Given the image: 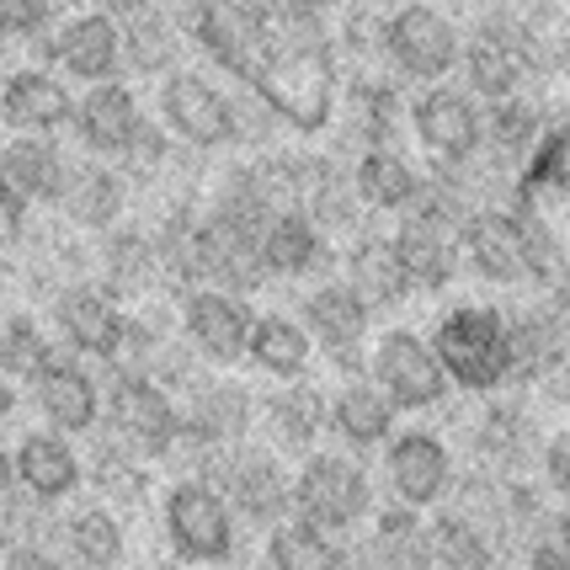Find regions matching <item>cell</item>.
I'll use <instances>...</instances> for the list:
<instances>
[{
    "label": "cell",
    "instance_id": "obj_1",
    "mask_svg": "<svg viewBox=\"0 0 570 570\" xmlns=\"http://www.w3.org/2000/svg\"><path fill=\"white\" fill-rule=\"evenodd\" d=\"M101 432L118 438L128 453H139L145 464H155L181 438L176 395L139 368H107V379H101Z\"/></svg>",
    "mask_w": 570,
    "mask_h": 570
},
{
    "label": "cell",
    "instance_id": "obj_2",
    "mask_svg": "<svg viewBox=\"0 0 570 570\" xmlns=\"http://www.w3.org/2000/svg\"><path fill=\"white\" fill-rule=\"evenodd\" d=\"M432 347H438V357H443L448 384H464V390H474V395L501 390L507 373H512V363H518L512 325H507L501 309H485V304L453 309V315L438 325Z\"/></svg>",
    "mask_w": 570,
    "mask_h": 570
},
{
    "label": "cell",
    "instance_id": "obj_3",
    "mask_svg": "<svg viewBox=\"0 0 570 570\" xmlns=\"http://www.w3.org/2000/svg\"><path fill=\"white\" fill-rule=\"evenodd\" d=\"M160 528H166V544L181 566H229L235 560L240 522L214 480H198V474L171 480V491L160 501Z\"/></svg>",
    "mask_w": 570,
    "mask_h": 570
},
{
    "label": "cell",
    "instance_id": "obj_4",
    "mask_svg": "<svg viewBox=\"0 0 570 570\" xmlns=\"http://www.w3.org/2000/svg\"><path fill=\"white\" fill-rule=\"evenodd\" d=\"M208 480L219 485V497L229 501L235 522H250V528H277L283 518H294V474L283 470L273 448L262 443H235L219 448Z\"/></svg>",
    "mask_w": 570,
    "mask_h": 570
},
{
    "label": "cell",
    "instance_id": "obj_5",
    "mask_svg": "<svg viewBox=\"0 0 570 570\" xmlns=\"http://www.w3.org/2000/svg\"><path fill=\"white\" fill-rule=\"evenodd\" d=\"M373 512V480L347 453H304L294 474V518L325 533H347Z\"/></svg>",
    "mask_w": 570,
    "mask_h": 570
},
{
    "label": "cell",
    "instance_id": "obj_6",
    "mask_svg": "<svg viewBox=\"0 0 570 570\" xmlns=\"http://www.w3.org/2000/svg\"><path fill=\"white\" fill-rule=\"evenodd\" d=\"M32 65H49L75 86L124 80V27L107 11H70L43 43H32Z\"/></svg>",
    "mask_w": 570,
    "mask_h": 570
},
{
    "label": "cell",
    "instance_id": "obj_7",
    "mask_svg": "<svg viewBox=\"0 0 570 570\" xmlns=\"http://www.w3.org/2000/svg\"><path fill=\"white\" fill-rule=\"evenodd\" d=\"M49 331L53 342L86 363H118L128 331V304H118L112 294H101L91 277L65 283L59 294H49Z\"/></svg>",
    "mask_w": 570,
    "mask_h": 570
},
{
    "label": "cell",
    "instance_id": "obj_8",
    "mask_svg": "<svg viewBox=\"0 0 570 570\" xmlns=\"http://www.w3.org/2000/svg\"><path fill=\"white\" fill-rule=\"evenodd\" d=\"M160 128L187 149H229L235 145V97L203 70H171L155 97Z\"/></svg>",
    "mask_w": 570,
    "mask_h": 570
},
{
    "label": "cell",
    "instance_id": "obj_9",
    "mask_svg": "<svg viewBox=\"0 0 570 570\" xmlns=\"http://www.w3.org/2000/svg\"><path fill=\"white\" fill-rule=\"evenodd\" d=\"M368 379L384 390V400L395 411H432V405L448 400V368L438 347L416 331H400V325L373 342Z\"/></svg>",
    "mask_w": 570,
    "mask_h": 570
},
{
    "label": "cell",
    "instance_id": "obj_10",
    "mask_svg": "<svg viewBox=\"0 0 570 570\" xmlns=\"http://www.w3.org/2000/svg\"><path fill=\"white\" fill-rule=\"evenodd\" d=\"M250 321H256V309L240 294H224V288H187L176 298V325L208 368L246 363Z\"/></svg>",
    "mask_w": 570,
    "mask_h": 570
},
{
    "label": "cell",
    "instance_id": "obj_11",
    "mask_svg": "<svg viewBox=\"0 0 570 570\" xmlns=\"http://www.w3.org/2000/svg\"><path fill=\"white\" fill-rule=\"evenodd\" d=\"M384 59L395 65L400 75H411V80H443L453 65H459V27L448 22L438 6H422V0H405L395 17L384 22Z\"/></svg>",
    "mask_w": 570,
    "mask_h": 570
},
{
    "label": "cell",
    "instance_id": "obj_12",
    "mask_svg": "<svg viewBox=\"0 0 570 570\" xmlns=\"http://www.w3.org/2000/svg\"><path fill=\"white\" fill-rule=\"evenodd\" d=\"M176 411H181V438L208 448H235L256 432V395L240 379H224L208 368L176 395Z\"/></svg>",
    "mask_w": 570,
    "mask_h": 570
},
{
    "label": "cell",
    "instance_id": "obj_13",
    "mask_svg": "<svg viewBox=\"0 0 570 570\" xmlns=\"http://www.w3.org/2000/svg\"><path fill=\"white\" fill-rule=\"evenodd\" d=\"M27 400L43 416V426L65 432V438H91L101 426V379L75 352H59L49 368L27 384Z\"/></svg>",
    "mask_w": 570,
    "mask_h": 570
},
{
    "label": "cell",
    "instance_id": "obj_14",
    "mask_svg": "<svg viewBox=\"0 0 570 570\" xmlns=\"http://www.w3.org/2000/svg\"><path fill=\"white\" fill-rule=\"evenodd\" d=\"M91 283H97L101 294H112L118 304H139L155 288H166L155 229H145V224H112V229H101L97 246H91Z\"/></svg>",
    "mask_w": 570,
    "mask_h": 570
},
{
    "label": "cell",
    "instance_id": "obj_15",
    "mask_svg": "<svg viewBox=\"0 0 570 570\" xmlns=\"http://www.w3.org/2000/svg\"><path fill=\"white\" fill-rule=\"evenodd\" d=\"M70 112H75L70 80L49 70V65H17V70L0 75V128L6 134L59 139V134H70Z\"/></svg>",
    "mask_w": 570,
    "mask_h": 570
},
{
    "label": "cell",
    "instance_id": "obj_16",
    "mask_svg": "<svg viewBox=\"0 0 570 570\" xmlns=\"http://www.w3.org/2000/svg\"><path fill=\"white\" fill-rule=\"evenodd\" d=\"M128 176L112 166V160H97V155H70V171H65V187L53 198V214L80 229V235H101L112 224H124L128 214Z\"/></svg>",
    "mask_w": 570,
    "mask_h": 570
},
{
    "label": "cell",
    "instance_id": "obj_17",
    "mask_svg": "<svg viewBox=\"0 0 570 570\" xmlns=\"http://www.w3.org/2000/svg\"><path fill=\"white\" fill-rule=\"evenodd\" d=\"M411 128L438 160H474L485 145V107L470 86H432L411 107Z\"/></svg>",
    "mask_w": 570,
    "mask_h": 570
},
{
    "label": "cell",
    "instance_id": "obj_18",
    "mask_svg": "<svg viewBox=\"0 0 570 570\" xmlns=\"http://www.w3.org/2000/svg\"><path fill=\"white\" fill-rule=\"evenodd\" d=\"M11 459H17V491L43 501V507H65L86 485V453L75 448V438L53 432V426L22 432L17 448H11Z\"/></svg>",
    "mask_w": 570,
    "mask_h": 570
},
{
    "label": "cell",
    "instance_id": "obj_19",
    "mask_svg": "<svg viewBox=\"0 0 570 570\" xmlns=\"http://www.w3.org/2000/svg\"><path fill=\"white\" fill-rule=\"evenodd\" d=\"M145 128V107L134 97L128 80H101V86H80L75 97V112H70V134L75 145L97 160H118L134 134Z\"/></svg>",
    "mask_w": 570,
    "mask_h": 570
},
{
    "label": "cell",
    "instance_id": "obj_20",
    "mask_svg": "<svg viewBox=\"0 0 570 570\" xmlns=\"http://www.w3.org/2000/svg\"><path fill=\"white\" fill-rule=\"evenodd\" d=\"M384 480H390V491H395L405 507H432V501L448 497V485H453V459H448V448L438 432H422V426H411V432H395L390 443H384Z\"/></svg>",
    "mask_w": 570,
    "mask_h": 570
},
{
    "label": "cell",
    "instance_id": "obj_21",
    "mask_svg": "<svg viewBox=\"0 0 570 570\" xmlns=\"http://www.w3.org/2000/svg\"><path fill=\"white\" fill-rule=\"evenodd\" d=\"M298 325L309 331V342H321L331 352V363L352 368V357L368 342L373 309L363 304V294L352 283H321L315 294L298 304Z\"/></svg>",
    "mask_w": 570,
    "mask_h": 570
},
{
    "label": "cell",
    "instance_id": "obj_22",
    "mask_svg": "<svg viewBox=\"0 0 570 570\" xmlns=\"http://www.w3.org/2000/svg\"><path fill=\"white\" fill-rule=\"evenodd\" d=\"M256 426H262L273 453H309L315 438L331 426V400L315 384L288 379V384H277L273 395L256 400Z\"/></svg>",
    "mask_w": 570,
    "mask_h": 570
},
{
    "label": "cell",
    "instance_id": "obj_23",
    "mask_svg": "<svg viewBox=\"0 0 570 570\" xmlns=\"http://www.w3.org/2000/svg\"><path fill=\"white\" fill-rule=\"evenodd\" d=\"M53 549L70 560V570H118L128 560L124 518L107 501H75L59 512Z\"/></svg>",
    "mask_w": 570,
    "mask_h": 570
},
{
    "label": "cell",
    "instance_id": "obj_24",
    "mask_svg": "<svg viewBox=\"0 0 570 570\" xmlns=\"http://www.w3.org/2000/svg\"><path fill=\"white\" fill-rule=\"evenodd\" d=\"M65 171H70V155L59 139H43V134H6L0 139V181L27 208H53Z\"/></svg>",
    "mask_w": 570,
    "mask_h": 570
},
{
    "label": "cell",
    "instance_id": "obj_25",
    "mask_svg": "<svg viewBox=\"0 0 570 570\" xmlns=\"http://www.w3.org/2000/svg\"><path fill=\"white\" fill-rule=\"evenodd\" d=\"M124 27V75L139 80H166L171 70H181V43L187 32L176 22L171 6H149L139 17H128Z\"/></svg>",
    "mask_w": 570,
    "mask_h": 570
},
{
    "label": "cell",
    "instance_id": "obj_26",
    "mask_svg": "<svg viewBox=\"0 0 570 570\" xmlns=\"http://www.w3.org/2000/svg\"><path fill=\"white\" fill-rule=\"evenodd\" d=\"M395 256L405 267V277H411V288H443L453 277V267H459V246L448 235V219L432 214V208H416L395 229Z\"/></svg>",
    "mask_w": 570,
    "mask_h": 570
},
{
    "label": "cell",
    "instance_id": "obj_27",
    "mask_svg": "<svg viewBox=\"0 0 570 570\" xmlns=\"http://www.w3.org/2000/svg\"><path fill=\"white\" fill-rule=\"evenodd\" d=\"M331 432L352 448V453H373L395 438V405L373 379H347L331 395Z\"/></svg>",
    "mask_w": 570,
    "mask_h": 570
},
{
    "label": "cell",
    "instance_id": "obj_28",
    "mask_svg": "<svg viewBox=\"0 0 570 570\" xmlns=\"http://www.w3.org/2000/svg\"><path fill=\"white\" fill-rule=\"evenodd\" d=\"M464 59V86H470L480 101H507L518 97V80H522V49H518V32L507 27H480L470 43L459 49Z\"/></svg>",
    "mask_w": 570,
    "mask_h": 570
},
{
    "label": "cell",
    "instance_id": "obj_29",
    "mask_svg": "<svg viewBox=\"0 0 570 570\" xmlns=\"http://www.w3.org/2000/svg\"><path fill=\"white\" fill-rule=\"evenodd\" d=\"M459 240H464V256L480 277H491V283H522L528 277L518 219H507L497 208H480L459 224Z\"/></svg>",
    "mask_w": 570,
    "mask_h": 570
},
{
    "label": "cell",
    "instance_id": "obj_30",
    "mask_svg": "<svg viewBox=\"0 0 570 570\" xmlns=\"http://www.w3.org/2000/svg\"><path fill=\"white\" fill-rule=\"evenodd\" d=\"M262 262L267 277H309L325 262V229L304 208H277L262 229Z\"/></svg>",
    "mask_w": 570,
    "mask_h": 570
},
{
    "label": "cell",
    "instance_id": "obj_31",
    "mask_svg": "<svg viewBox=\"0 0 570 570\" xmlns=\"http://www.w3.org/2000/svg\"><path fill=\"white\" fill-rule=\"evenodd\" d=\"M352 187H357V198L363 208H379V214H400V208H416L422 203V176L416 166L390 145H368L363 149V160H357V171H352Z\"/></svg>",
    "mask_w": 570,
    "mask_h": 570
},
{
    "label": "cell",
    "instance_id": "obj_32",
    "mask_svg": "<svg viewBox=\"0 0 570 570\" xmlns=\"http://www.w3.org/2000/svg\"><path fill=\"white\" fill-rule=\"evenodd\" d=\"M309 352H315V342H309V331H304L294 315H277V309H267V315H256V321H250L246 363L256 373H267V379H277V384L304 379V368H309Z\"/></svg>",
    "mask_w": 570,
    "mask_h": 570
},
{
    "label": "cell",
    "instance_id": "obj_33",
    "mask_svg": "<svg viewBox=\"0 0 570 570\" xmlns=\"http://www.w3.org/2000/svg\"><path fill=\"white\" fill-rule=\"evenodd\" d=\"M59 342H53L49 321H38L32 309H17V304H6L0 309V373L11 379V384H32L38 373L49 368L53 357H59Z\"/></svg>",
    "mask_w": 570,
    "mask_h": 570
},
{
    "label": "cell",
    "instance_id": "obj_34",
    "mask_svg": "<svg viewBox=\"0 0 570 570\" xmlns=\"http://www.w3.org/2000/svg\"><path fill=\"white\" fill-rule=\"evenodd\" d=\"M368 560L379 570H426L432 566V528L416 507H384L368 533Z\"/></svg>",
    "mask_w": 570,
    "mask_h": 570
},
{
    "label": "cell",
    "instance_id": "obj_35",
    "mask_svg": "<svg viewBox=\"0 0 570 570\" xmlns=\"http://www.w3.org/2000/svg\"><path fill=\"white\" fill-rule=\"evenodd\" d=\"M267 570H352V554L304 518H283L267 528Z\"/></svg>",
    "mask_w": 570,
    "mask_h": 570
},
{
    "label": "cell",
    "instance_id": "obj_36",
    "mask_svg": "<svg viewBox=\"0 0 570 570\" xmlns=\"http://www.w3.org/2000/svg\"><path fill=\"white\" fill-rule=\"evenodd\" d=\"M347 283L363 294L368 309H390V304H400V298L411 294V277H405V267H400L395 240H379V235H368V240L352 246Z\"/></svg>",
    "mask_w": 570,
    "mask_h": 570
},
{
    "label": "cell",
    "instance_id": "obj_37",
    "mask_svg": "<svg viewBox=\"0 0 570 570\" xmlns=\"http://www.w3.org/2000/svg\"><path fill=\"white\" fill-rule=\"evenodd\" d=\"M432 528V566L443 570H491L497 566V544L491 533L464 512H443V518L426 522Z\"/></svg>",
    "mask_w": 570,
    "mask_h": 570
},
{
    "label": "cell",
    "instance_id": "obj_38",
    "mask_svg": "<svg viewBox=\"0 0 570 570\" xmlns=\"http://www.w3.org/2000/svg\"><path fill=\"white\" fill-rule=\"evenodd\" d=\"M70 17V0H0V32L6 43H43L53 27Z\"/></svg>",
    "mask_w": 570,
    "mask_h": 570
},
{
    "label": "cell",
    "instance_id": "obj_39",
    "mask_svg": "<svg viewBox=\"0 0 570 570\" xmlns=\"http://www.w3.org/2000/svg\"><path fill=\"white\" fill-rule=\"evenodd\" d=\"M27 229H32V208H27L6 181H0V256L6 250H17L27 240Z\"/></svg>",
    "mask_w": 570,
    "mask_h": 570
},
{
    "label": "cell",
    "instance_id": "obj_40",
    "mask_svg": "<svg viewBox=\"0 0 570 570\" xmlns=\"http://www.w3.org/2000/svg\"><path fill=\"white\" fill-rule=\"evenodd\" d=\"M0 566L6 570H70V560L53 544H0Z\"/></svg>",
    "mask_w": 570,
    "mask_h": 570
},
{
    "label": "cell",
    "instance_id": "obj_41",
    "mask_svg": "<svg viewBox=\"0 0 570 570\" xmlns=\"http://www.w3.org/2000/svg\"><path fill=\"white\" fill-rule=\"evenodd\" d=\"M539 470H544L549 491L570 497V432H560V438H549V443L539 448Z\"/></svg>",
    "mask_w": 570,
    "mask_h": 570
},
{
    "label": "cell",
    "instance_id": "obj_42",
    "mask_svg": "<svg viewBox=\"0 0 570 570\" xmlns=\"http://www.w3.org/2000/svg\"><path fill=\"white\" fill-rule=\"evenodd\" d=\"M528 570H570V554L560 544H533V554H528Z\"/></svg>",
    "mask_w": 570,
    "mask_h": 570
},
{
    "label": "cell",
    "instance_id": "obj_43",
    "mask_svg": "<svg viewBox=\"0 0 570 570\" xmlns=\"http://www.w3.org/2000/svg\"><path fill=\"white\" fill-rule=\"evenodd\" d=\"M17 411H22V384H11V379L0 373V432L17 422Z\"/></svg>",
    "mask_w": 570,
    "mask_h": 570
},
{
    "label": "cell",
    "instance_id": "obj_44",
    "mask_svg": "<svg viewBox=\"0 0 570 570\" xmlns=\"http://www.w3.org/2000/svg\"><path fill=\"white\" fill-rule=\"evenodd\" d=\"M149 6H160V0H97V11H107L112 22H128V17H139Z\"/></svg>",
    "mask_w": 570,
    "mask_h": 570
},
{
    "label": "cell",
    "instance_id": "obj_45",
    "mask_svg": "<svg viewBox=\"0 0 570 570\" xmlns=\"http://www.w3.org/2000/svg\"><path fill=\"white\" fill-rule=\"evenodd\" d=\"M17 497V459H11V448L0 443V507Z\"/></svg>",
    "mask_w": 570,
    "mask_h": 570
},
{
    "label": "cell",
    "instance_id": "obj_46",
    "mask_svg": "<svg viewBox=\"0 0 570 570\" xmlns=\"http://www.w3.org/2000/svg\"><path fill=\"white\" fill-rule=\"evenodd\" d=\"M554 544L570 554V507H560V518H554Z\"/></svg>",
    "mask_w": 570,
    "mask_h": 570
},
{
    "label": "cell",
    "instance_id": "obj_47",
    "mask_svg": "<svg viewBox=\"0 0 570 570\" xmlns=\"http://www.w3.org/2000/svg\"><path fill=\"white\" fill-rule=\"evenodd\" d=\"M6 53H11V43H6V32H0V65H6Z\"/></svg>",
    "mask_w": 570,
    "mask_h": 570
},
{
    "label": "cell",
    "instance_id": "obj_48",
    "mask_svg": "<svg viewBox=\"0 0 570 570\" xmlns=\"http://www.w3.org/2000/svg\"><path fill=\"white\" fill-rule=\"evenodd\" d=\"M315 6H336V0H315Z\"/></svg>",
    "mask_w": 570,
    "mask_h": 570
},
{
    "label": "cell",
    "instance_id": "obj_49",
    "mask_svg": "<svg viewBox=\"0 0 570 570\" xmlns=\"http://www.w3.org/2000/svg\"><path fill=\"white\" fill-rule=\"evenodd\" d=\"M0 570H6V566H0Z\"/></svg>",
    "mask_w": 570,
    "mask_h": 570
}]
</instances>
